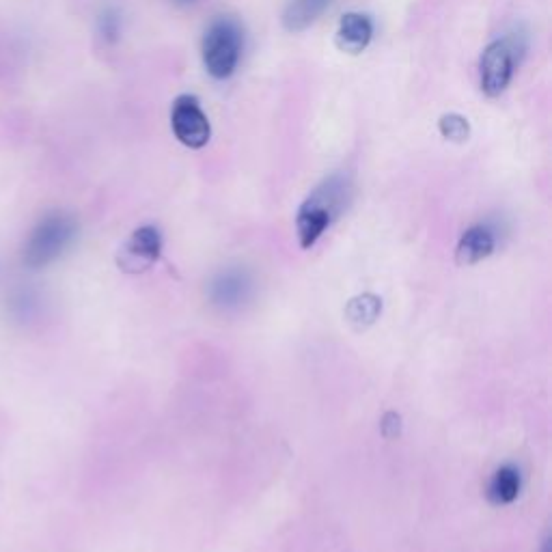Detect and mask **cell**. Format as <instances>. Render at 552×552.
<instances>
[{"label": "cell", "mask_w": 552, "mask_h": 552, "mask_svg": "<svg viewBox=\"0 0 552 552\" xmlns=\"http://www.w3.org/2000/svg\"><path fill=\"white\" fill-rule=\"evenodd\" d=\"M520 494V471L516 466H501L488 483V499L494 505H509Z\"/></svg>", "instance_id": "8fae6325"}, {"label": "cell", "mask_w": 552, "mask_h": 552, "mask_svg": "<svg viewBox=\"0 0 552 552\" xmlns=\"http://www.w3.org/2000/svg\"><path fill=\"white\" fill-rule=\"evenodd\" d=\"M352 197V182L348 175L335 173L326 177L317 186L307 201L300 205L296 216V231L302 248H311L317 244L326 229L335 223L341 212L348 207Z\"/></svg>", "instance_id": "6da1fadb"}, {"label": "cell", "mask_w": 552, "mask_h": 552, "mask_svg": "<svg viewBox=\"0 0 552 552\" xmlns=\"http://www.w3.org/2000/svg\"><path fill=\"white\" fill-rule=\"evenodd\" d=\"M438 132L449 143H466L471 138V121L460 113H445L438 119Z\"/></svg>", "instance_id": "4fadbf2b"}, {"label": "cell", "mask_w": 552, "mask_h": 552, "mask_svg": "<svg viewBox=\"0 0 552 552\" xmlns=\"http://www.w3.org/2000/svg\"><path fill=\"white\" fill-rule=\"evenodd\" d=\"M162 251V236L156 227L145 225L136 229L119 251V268L123 272H145L158 261Z\"/></svg>", "instance_id": "8992f818"}, {"label": "cell", "mask_w": 552, "mask_h": 552, "mask_svg": "<svg viewBox=\"0 0 552 552\" xmlns=\"http://www.w3.org/2000/svg\"><path fill=\"white\" fill-rule=\"evenodd\" d=\"M494 246H496V238L492 229L486 225H475L468 231H464V236L458 242L455 257H458L460 266H473L477 261L490 257Z\"/></svg>", "instance_id": "30bf717a"}, {"label": "cell", "mask_w": 552, "mask_h": 552, "mask_svg": "<svg viewBox=\"0 0 552 552\" xmlns=\"http://www.w3.org/2000/svg\"><path fill=\"white\" fill-rule=\"evenodd\" d=\"M76 233L78 225L74 216L65 212H52L44 216L24 244V264L31 268H44L52 264L74 242Z\"/></svg>", "instance_id": "277c9868"}, {"label": "cell", "mask_w": 552, "mask_h": 552, "mask_svg": "<svg viewBox=\"0 0 552 552\" xmlns=\"http://www.w3.org/2000/svg\"><path fill=\"white\" fill-rule=\"evenodd\" d=\"M371 39H374V22L367 16V13L361 11H350L343 13L337 24L335 31V46L343 52V54H363Z\"/></svg>", "instance_id": "ba28073f"}, {"label": "cell", "mask_w": 552, "mask_h": 552, "mask_svg": "<svg viewBox=\"0 0 552 552\" xmlns=\"http://www.w3.org/2000/svg\"><path fill=\"white\" fill-rule=\"evenodd\" d=\"M244 50V29L231 16H220L207 26L201 39V59L205 72L214 80H227L240 65Z\"/></svg>", "instance_id": "7a4b0ae2"}, {"label": "cell", "mask_w": 552, "mask_h": 552, "mask_svg": "<svg viewBox=\"0 0 552 552\" xmlns=\"http://www.w3.org/2000/svg\"><path fill=\"white\" fill-rule=\"evenodd\" d=\"M171 130L179 143L188 149H201L212 138L210 119L203 113L195 95L184 93L171 106Z\"/></svg>", "instance_id": "5b68a950"}, {"label": "cell", "mask_w": 552, "mask_h": 552, "mask_svg": "<svg viewBox=\"0 0 552 552\" xmlns=\"http://www.w3.org/2000/svg\"><path fill=\"white\" fill-rule=\"evenodd\" d=\"M335 0H287L281 24L287 33H302L333 7Z\"/></svg>", "instance_id": "9c48e42d"}, {"label": "cell", "mask_w": 552, "mask_h": 552, "mask_svg": "<svg viewBox=\"0 0 552 552\" xmlns=\"http://www.w3.org/2000/svg\"><path fill=\"white\" fill-rule=\"evenodd\" d=\"M253 294V281L244 270H227L210 285L212 305L223 311H238Z\"/></svg>", "instance_id": "52a82bcc"}, {"label": "cell", "mask_w": 552, "mask_h": 552, "mask_svg": "<svg viewBox=\"0 0 552 552\" xmlns=\"http://www.w3.org/2000/svg\"><path fill=\"white\" fill-rule=\"evenodd\" d=\"M527 50L524 35H505L490 41L479 59V87L488 98H501L512 85L520 54Z\"/></svg>", "instance_id": "3957f363"}, {"label": "cell", "mask_w": 552, "mask_h": 552, "mask_svg": "<svg viewBox=\"0 0 552 552\" xmlns=\"http://www.w3.org/2000/svg\"><path fill=\"white\" fill-rule=\"evenodd\" d=\"M378 311H380V300L374 296H363L358 300H352L348 315H350V322L371 324L378 317Z\"/></svg>", "instance_id": "5bb4252c"}, {"label": "cell", "mask_w": 552, "mask_h": 552, "mask_svg": "<svg viewBox=\"0 0 552 552\" xmlns=\"http://www.w3.org/2000/svg\"><path fill=\"white\" fill-rule=\"evenodd\" d=\"M171 3L179 9H188V7H195L199 5V0H171Z\"/></svg>", "instance_id": "9a60e30c"}, {"label": "cell", "mask_w": 552, "mask_h": 552, "mask_svg": "<svg viewBox=\"0 0 552 552\" xmlns=\"http://www.w3.org/2000/svg\"><path fill=\"white\" fill-rule=\"evenodd\" d=\"M95 29H98V37L104 41L106 46H115L121 39L123 33V16L117 7H104L98 13V20H95Z\"/></svg>", "instance_id": "7c38bea8"}]
</instances>
